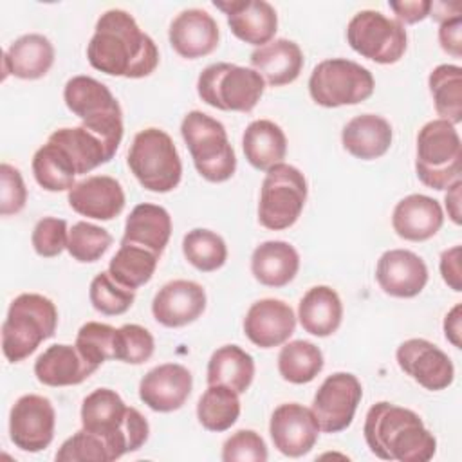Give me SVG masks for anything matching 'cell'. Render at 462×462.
Here are the masks:
<instances>
[{
  "label": "cell",
  "mask_w": 462,
  "mask_h": 462,
  "mask_svg": "<svg viewBox=\"0 0 462 462\" xmlns=\"http://www.w3.org/2000/svg\"><path fill=\"white\" fill-rule=\"evenodd\" d=\"M363 388L359 379L348 372L328 375L318 388L310 411L323 433H339L346 430L361 402Z\"/></svg>",
  "instance_id": "cell-13"
},
{
  "label": "cell",
  "mask_w": 462,
  "mask_h": 462,
  "mask_svg": "<svg viewBox=\"0 0 462 462\" xmlns=\"http://www.w3.org/2000/svg\"><path fill=\"white\" fill-rule=\"evenodd\" d=\"M87 60L96 70L108 76L139 79L157 69L159 51L130 13L108 9L96 23V31L87 45Z\"/></svg>",
  "instance_id": "cell-1"
},
{
  "label": "cell",
  "mask_w": 462,
  "mask_h": 462,
  "mask_svg": "<svg viewBox=\"0 0 462 462\" xmlns=\"http://www.w3.org/2000/svg\"><path fill=\"white\" fill-rule=\"evenodd\" d=\"M206 309V291L191 280H173L159 289L152 301V314L157 323L179 328L193 323Z\"/></svg>",
  "instance_id": "cell-21"
},
{
  "label": "cell",
  "mask_w": 462,
  "mask_h": 462,
  "mask_svg": "<svg viewBox=\"0 0 462 462\" xmlns=\"http://www.w3.org/2000/svg\"><path fill=\"white\" fill-rule=\"evenodd\" d=\"M191 372L179 363H164L152 368L139 383V399L153 411L179 410L189 397Z\"/></svg>",
  "instance_id": "cell-17"
},
{
  "label": "cell",
  "mask_w": 462,
  "mask_h": 462,
  "mask_svg": "<svg viewBox=\"0 0 462 462\" xmlns=\"http://www.w3.org/2000/svg\"><path fill=\"white\" fill-rule=\"evenodd\" d=\"M460 245H453L440 254V274L442 280L455 291H462V271H460Z\"/></svg>",
  "instance_id": "cell-50"
},
{
  "label": "cell",
  "mask_w": 462,
  "mask_h": 462,
  "mask_svg": "<svg viewBox=\"0 0 462 462\" xmlns=\"http://www.w3.org/2000/svg\"><path fill=\"white\" fill-rule=\"evenodd\" d=\"M433 105L440 119L458 125L462 121V69L458 65H439L428 78Z\"/></svg>",
  "instance_id": "cell-37"
},
{
  "label": "cell",
  "mask_w": 462,
  "mask_h": 462,
  "mask_svg": "<svg viewBox=\"0 0 462 462\" xmlns=\"http://www.w3.org/2000/svg\"><path fill=\"white\" fill-rule=\"evenodd\" d=\"M173 51L188 60L211 54L218 45V25L204 9H186L170 23L168 31Z\"/></svg>",
  "instance_id": "cell-22"
},
{
  "label": "cell",
  "mask_w": 462,
  "mask_h": 462,
  "mask_svg": "<svg viewBox=\"0 0 462 462\" xmlns=\"http://www.w3.org/2000/svg\"><path fill=\"white\" fill-rule=\"evenodd\" d=\"M213 5L226 13L231 32L249 43L262 47L273 42L278 29V16L274 7L265 0H215Z\"/></svg>",
  "instance_id": "cell-20"
},
{
  "label": "cell",
  "mask_w": 462,
  "mask_h": 462,
  "mask_svg": "<svg viewBox=\"0 0 462 462\" xmlns=\"http://www.w3.org/2000/svg\"><path fill=\"white\" fill-rule=\"evenodd\" d=\"M67 199L76 213L96 220H112L125 208L121 184L108 175H92L76 182Z\"/></svg>",
  "instance_id": "cell-23"
},
{
  "label": "cell",
  "mask_w": 462,
  "mask_h": 462,
  "mask_svg": "<svg viewBox=\"0 0 462 462\" xmlns=\"http://www.w3.org/2000/svg\"><path fill=\"white\" fill-rule=\"evenodd\" d=\"M54 63V47L49 38L38 32L16 38L4 52L2 69L4 79L13 74L20 79L43 78Z\"/></svg>",
  "instance_id": "cell-26"
},
{
  "label": "cell",
  "mask_w": 462,
  "mask_h": 462,
  "mask_svg": "<svg viewBox=\"0 0 462 462\" xmlns=\"http://www.w3.org/2000/svg\"><path fill=\"white\" fill-rule=\"evenodd\" d=\"M159 254L130 244H121L108 263V273L116 282L128 289H137L148 283L159 263Z\"/></svg>",
  "instance_id": "cell-38"
},
{
  "label": "cell",
  "mask_w": 462,
  "mask_h": 462,
  "mask_svg": "<svg viewBox=\"0 0 462 462\" xmlns=\"http://www.w3.org/2000/svg\"><path fill=\"white\" fill-rule=\"evenodd\" d=\"M395 357L399 368L426 390H444L455 379V366L449 356L428 339H406L399 345Z\"/></svg>",
  "instance_id": "cell-15"
},
{
  "label": "cell",
  "mask_w": 462,
  "mask_h": 462,
  "mask_svg": "<svg viewBox=\"0 0 462 462\" xmlns=\"http://www.w3.org/2000/svg\"><path fill=\"white\" fill-rule=\"evenodd\" d=\"M240 393L224 384H208L197 402V419L209 431L229 430L240 415Z\"/></svg>",
  "instance_id": "cell-36"
},
{
  "label": "cell",
  "mask_w": 462,
  "mask_h": 462,
  "mask_svg": "<svg viewBox=\"0 0 462 462\" xmlns=\"http://www.w3.org/2000/svg\"><path fill=\"white\" fill-rule=\"evenodd\" d=\"M323 370L321 350L303 339H296L282 346L278 354V372L292 384L310 383Z\"/></svg>",
  "instance_id": "cell-39"
},
{
  "label": "cell",
  "mask_w": 462,
  "mask_h": 462,
  "mask_svg": "<svg viewBox=\"0 0 462 462\" xmlns=\"http://www.w3.org/2000/svg\"><path fill=\"white\" fill-rule=\"evenodd\" d=\"M263 88L265 81L254 69L226 61L208 65L197 79L199 97L224 112H251Z\"/></svg>",
  "instance_id": "cell-9"
},
{
  "label": "cell",
  "mask_w": 462,
  "mask_h": 462,
  "mask_svg": "<svg viewBox=\"0 0 462 462\" xmlns=\"http://www.w3.org/2000/svg\"><path fill=\"white\" fill-rule=\"evenodd\" d=\"M363 435L370 451L383 460L428 462L437 451V440L422 419L386 401L370 406Z\"/></svg>",
  "instance_id": "cell-2"
},
{
  "label": "cell",
  "mask_w": 462,
  "mask_h": 462,
  "mask_svg": "<svg viewBox=\"0 0 462 462\" xmlns=\"http://www.w3.org/2000/svg\"><path fill=\"white\" fill-rule=\"evenodd\" d=\"M31 242L34 251L43 256V258H54L58 256L63 249H67L69 242V229L67 222L63 218H54V217H45L36 222Z\"/></svg>",
  "instance_id": "cell-46"
},
{
  "label": "cell",
  "mask_w": 462,
  "mask_h": 462,
  "mask_svg": "<svg viewBox=\"0 0 462 462\" xmlns=\"http://www.w3.org/2000/svg\"><path fill=\"white\" fill-rule=\"evenodd\" d=\"M242 148L253 168L267 171L274 164L283 162L287 153V137L276 123L269 119H256L244 130Z\"/></svg>",
  "instance_id": "cell-33"
},
{
  "label": "cell",
  "mask_w": 462,
  "mask_h": 462,
  "mask_svg": "<svg viewBox=\"0 0 462 462\" xmlns=\"http://www.w3.org/2000/svg\"><path fill=\"white\" fill-rule=\"evenodd\" d=\"M296 328V316L289 303L274 298L254 301L245 318L244 332L247 339L260 348L283 345Z\"/></svg>",
  "instance_id": "cell-19"
},
{
  "label": "cell",
  "mask_w": 462,
  "mask_h": 462,
  "mask_svg": "<svg viewBox=\"0 0 462 462\" xmlns=\"http://www.w3.org/2000/svg\"><path fill=\"white\" fill-rule=\"evenodd\" d=\"M58 327L56 305L43 294L23 292L16 296L2 325V352L7 361L20 363L42 341L54 336Z\"/></svg>",
  "instance_id": "cell-4"
},
{
  "label": "cell",
  "mask_w": 462,
  "mask_h": 462,
  "mask_svg": "<svg viewBox=\"0 0 462 462\" xmlns=\"http://www.w3.org/2000/svg\"><path fill=\"white\" fill-rule=\"evenodd\" d=\"M128 168L139 184L153 193L175 189L182 177V162L171 137L159 128L135 134L128 150Z\"/></svg>",
  "instance_id": "cell-7"
},
{
  "label": "cell",
  "mask_w": 462,
  "mask_h": 462,
  "mask_svg": "<svg viewBox=\"0 0 462 462\" xmlns=\"http://www.w3.org/2000/svg\"><path fill=\"white\" fill-rule=\"evenodd\" d=\"M392 137L390 123L375 114L352 117L341 132L343 148L361 161H374L384 155L392 146Z\"/></svg>",
  "instance_id": "cell-29"
},
{
  "label": "cell",
  "mask_w": 462,
  "mask_h": 462,
  "mask_svg": "<svg viewBox=\"0 0 462 462\" xmlns=\"http://www.w3.org/2000/svg\"><path fill=\"white\" fill-rule=\"evenodd\" d=\"M254 377V359L238 345L217 348L208 361V384H224L244 393Z\"/></svg>",
  "instance_id": "cell-34"
},
{
  "label": "cell",
  "mask_w": 462,
  "mask_h": 462,
  "mask_svg": "<svg viewBox=\"0 0 462 462\" xmlns=\"http://www.w3.org/2000/svg\"><path fill=\"white\" fill-rule=\"evenodd\" d=\"M54 406L43 395H22L11 408L9 439L22 451L38 453L45 449L54 439Z\"/></svg>",
  "instance_id": "cell-14"
},
{
  "label": "cell",
  "mask_w": 462,
  "mask_h": 462,
  "mask_svg": "<svg viewBox=\"0 0 462 462\" xmlns=\"http://www.w3.org/2000/svg\"><path fill=\"white\" fill-rule=\"evenodd\" d=\"M49 141L60 144L69 153L78 175L92 171L116 155V150L106 141L83 125L58 128L49 135Z\"/></svg>",
  "instance_id": "cell-31"
},
{
  "label": "cell",
  "mask_w": 462,
  "mask_h": 462,
  "mask_svg": "<svg viewBox=\"0 0 462 462\" xmlns=\"http://www.w3.org/2000/svg\"><path fill=\"white\" fill-rule=\"evenodd\" d=\"M269 433L274 448L282 455L296 458L314 448L319 437V426L310 408L298 402H285L273 411Z\"/></svg>",
  "instance_id": "cell-16"
},
{
  "label": "cell",
  "mask_w": 462,
  "mask_h": 462,
  "mask_svg": "<svg viewBox=\"0 0 462 462\" xmlns=\"http://www.w3.org/2000/svg\"><path fill=\"white\" fill-rule=\"evenodd\" d=\"M462 144L460 135L446 119L428 121L417 134L415 171L422 184L433 189H448L460 180Z\"/></svg>",
  "instance_id": "cell-6"
},
{
  "label": "cell",
  "mask_w": 462,
  "mask_h": 462,
  "mask_svg": "<svg viewBox=\"0 0 462 462\" xmlns=\"http://www.w3.org/2000/svg\"><path fill=\"white\" fill-rule=\"evenodd\" d=\"M224 462H265L267 446L254 430H238L222 446Z\"/></svg>",
  "instance_id": "cell-47"
},
{
  "label": "cell",
  "mask_w": 462,
  "mask_h": 462,
  "mask_svg": "<svg viewBox=\"0 0 462 462\" xmlns=\"http://www.w3.org/2000/svg\"><path fill=\"white\" fill-rule=\"evenodd\" d=\"M253 69L271 87L292 83L303 69V52L300 45L287 38L273 40L251 52Z\"/></svg>",
  "instance_id": "cell-27"
},
{
  "label": "cell",
  "mask_w": 462,
  "mask_h": 462,
  "mask_svg": "<svg viewBox=\"0 0 462 462\" xmlns=\"http://www.w3.org/2000/svg\"><path fill=\"white\" fill-rule=\"evenodd\" d=\"M63 99L83 126L117 152L123 139V112L106 85L90 76H74L65 83Z\"/></svg>",
  "instance_id": "cell-8"
},
{
  "label": "cell",
  "mask_w": 462,
  "mask_h": 462,
  "mask_svg": "<svg viewBox=\"0 0 462 462\" xmlns=\"http://www.w3.org/2000/svg\"><path fill=\"white\" fill-rule=\"evenodd\" d=\"M390 9L397 14V22L404 23H417L430 16L431 2L430 0H401L390 2Z\"/></svg>",
  "instance_id": "cell-51"
},
{
  "label": "cell",
  "mask_w": 462,
  "mask_h": 462,
  "mask_svg": "<svg viewBox=\"0 0 462 462\" xmlns=\"http://www.w3.org/2000/svg\"><path fill=\"white\" fill-rule=\"evenodd\" d=\"M88 298L97 312L105 316H119L132 307L135 300V291L121 285L112 278L108 271H105L94 276V280L90 282Z\"/></svg>",
  "instance_id": "cell-41"
},
{
  "label": "cell",
  "mask_w": 462,
  "mask_h": 462,
  "mask_svg": "<svg viewBox=\"0 0 462 462\" xmlns=\"http://www.w3.org/2000/svg\"><path fill=\"white\" fill-rule=\"evenodd\" d=\"M81 428L101 437L114 460L137 451L150 433L148 420L141 411L126 406L121 395L110 388H97L83 399Z\"/></svg>",
  "instance_id": "cell-3"
},
{
  "label": "cell",
  "mask_w": 462,
  "mask_h": 462,
  "mask_svg": "<svg viewBox=\"0 0 462 462\" xmlns=\"http://www.w3.org/2000/svg\"><path fill=\"white\" fill-rule=\"evenodd\" d=\"M300 269L298 251L283 240L262 242L251 254V273L267 287H283L294 280Z\"/></svg>",
  "instance_id": "cell-30"
},
{
  "label": "cell",
  "mask_w": 462,
  "mask_h": 462,
  "mask_svg": "<svg viewBox=\"0 0 462 462\" xmlns=\"http://www.w3.org/2000/svg\"><path fill=\"white\" fill-rule=\"evenodd\" d=\"M116 330L117 328H114L112 325L88 321L78 330L74 345L87 361L99 366L105 361L114 359Z\"/></svg>",
  "instance_id": "cell-43"
},
{
  "label": "cell",
  "mask_w": 462,
  "mask_h": 462,
  "mask_svg": "<svg viewBox=\"0 0 462 462\" xmlns=\"http://www.w3.org/2000/svg\"><path fill=\"white\" fill-rule=\"evenodd\" d=\"M375 81L372 72L346 58L319 61L309 78L312 101L325 108L357 105L374 94Z\"/></svg>",
  "instance_id": "cell-10"
},
{
  "label": "cell",
  "mask_w": 462,
  "mask_h": 462,
  "mask_svg": "<svg viewBox=\"0 0 462 462\" xmlns=\"http://www.w3.org/2000/svg\"><path fill=\"white\" fill-rule=\"evenodd\" d=\"M346 42L363 58L390 65L404 56L408 36L401 22L388 18L379 11L365 9L354 14L348 22Z\"/></svg>",
  "instance_id": "cell-12"
},
{
  "label": "cell",
  "mask_w": 462,
  "mask_h": 462,
  "mask_svg": "<svg viewBox=\"0 0 462 462\" xmlns=\"http://www.w3.org/2000/svg\"><path fill=\"white\" fill-rule=\"evenodd\" d=\"M171 236V217L157 204H137L125 222L121 244L139 245L155 254H162Z\"/></svg>",
  "instance_id": "cell-28"
},
{
  "label": "cell",
  "mask_w": 462,
  "mask_h": 462,
  "mask_svg": "<svg viewBox=\"0 0 462 462\" xmlns=\"http://www.w3.org/2000/svg\"><path fill=\"white\" fill-rule=\"evenodd\" d=\"M0 215H16L25 208L27 188L20 175V170L2 162L0 164Z\"/></svg>",
  "instance_id": "cell-48"
},
{
  "label": "cell",
  "mask_w": 462,
  "mask_h": 462,
  "mask_svg": "<svg viewBox=\"0 0 462 462\" xmlns=\"http://www.w3.org/2000/svg\"><path fill=\"white\" fill-rule=\"evenodd\" d=\"M301 328L312 336L327 337L334 334L343 319V303L339 294L328 285L309 289L298 305Z\"/></svg>",
  "instance_id": "cell-32"
},
{
  "label": "cell",
  "mask_w": 462,
  "mask_h": 462,
  "mask_svg": "<svg viewBox=\"0 0 462 462\" xmlns=\"http://www.w3.org/2000/svg\"><path fill=\"white\" fill-rule=\"evenodd\" d=\"M182 139L191 153L197 171L209 182H224L236 170V155L220 121L191 110L180 123Z\"/></svg>",
  "instance_id": "cell-5"
},
{
  "label": "cell",
  "mask_w": 462,
  "mask_h": 462,
  "mask_svg": "<svg viewBox=\"0 0 462 462\" xmlns=\"http://www.w3.org/2000/svg\"><path fill=\"white\" fill-rule=\"evenodd\" d=\"M58 462H112V453L105 440L81 428L69 437L56 451Z\"/></svg>",
  "instance_id": "cell-45"
},
{
  "label": "cell",
  "mask_w": 462,
  "mask_h": 462,
  "mask_svg": "<svg viewBox=\"0 0 462 462\" xmlns=\"http://www.w3.org/2000/svg\"><path fill=\"white\" fill-rule=\"evenodd\" d=\"M32 173L36 182L47 191H69L76 184L78 175L69 153L49 139L32 157Z\"/></svg>",
  "instance_id": "cell-35"
},
{
  "label": "cell",
  "mask_w": 462,
  "mask_h": 462,
  "mask_svg": "<svg viewBox=\"0 0 462 462\" xmlns=\"http://www.w3.org/2000/svg\"><path fill=\"white\" fill-rule=\"evenodd\" d=\"M307 200L305 175L291 164L280 162L267 170L258 202V220L271 231L296 224Z\"/></svg>",
  "instance_id": "cell-11"
},
{
  "label": "cell",
  "mask_w": 462,
  "mask_h": 462,
  "mask_svg": "<svg viewBox=\"0 0 462 462\" xmlns=\"http://www.w3.org/2000/svg\"><path fill=\"white\" fill-rule=\"evenodd\" d=\"M439 42L448 54L455 58L462 56V16H453L440 22Z\"/></svg>",
  "instance_id": "cell-49"
},
{
  "label": "cell",
  "mask_w": 462,
  "mask_h": 462,
  "mask_svg": "<svg viewBox=\"0 0 462 462\" xmlns=\"http://www.w3.org/2000/svg\"><path fill=\"white\" fill-rule=\"evenodd\" d=\"M182 253L186 260L202 273L220 269L227 260V245L220 235L209 229H191L182 238Z\"/></svg>",
  "instance_id": "cell-40"
},
{
  "label": "cell",
  "mask_w": 462,
  "mask_h": 462,
  "mask_svg": "<svg viewBox=\"0 0 462 462\" xmlns=\"http://www.w3.org/2000/svg\"><path fill=\"white\" fill-rule=\"evenodd\" d=\"M444 336L446 339L457 346V348H462V341H460V336H462V305L457 303L444 318Z\"/></svg>",
  "instance_id": "cell-52"
},
{
  "label": "cell",
  "mask_w": 462,
  "mask_h": 462,
  "mask_svg": "<svg viewBox=\"0 0 462 462\" xmlns=\"http://www.w3.org/2000/svg\"><path fill=\"white\" fill-rule=\"evenodd\" d=\"M444 213L439 200L413 193L401 199L392 213V226L397 236L410 242H424L439 233Z\"/></svg>",
  "instance_id": "cell-24"
},
{
  "label": "cell",
  "mask_w": 462,
  "mask_h": 462,
  "mask_svg": "<svg viewBox=\"0 0 462 462\" xmlns=\"http://www.w3.org/2000/svg\"><path fill=\"white\" fill-rule=\"evenodd\" d=\"M460 188H462V180L453 182L448 188V193H446V199H444L448 215L455 224H460Z\"/></svg>",
  "instance_id": "cell-53"
},
{
  "label": "cell",
  "mask_w": 462,
  "mask_h": 462,
  "mask_svg": "<svg viewBox=\"0 0 462 462\" xmlns=\"http://www.w3.org/2000/svg\"><path fill=\"white\" fill-rule=\"evenodd\" d=\"M375 280L393 298H413L428 283V267L413 251L390 249L377 260Z\"/></svg>",
  "instance_id": "cell-18"
},
{
  "label": "cell",
  "mask_w": 462,
  "mask_h": 462,
  "mask_svg": "<svg viewBox=\"0 0 462 462\" xmlns=\"http://www.w3.org/2000/svg\"><path fill=\"white\" fill-rule=\"evenodd\" d=\"M153 350V336L144 327L126 323L116 330L114 359L128 365H143L152 357Z\"/></svg>",
  "instance_id": "cell-44"
},
{
  "label": "cell",
  "mask_w": 462,
  "mask_h": 462,
  "mask_svg": "<svg viewBox=\"0 0 462 462\" xmlns=\"http://www.w3.org/2000/svg\"><path fill=\"white\" fill-rule=\"evenodd\" d=\"M99 366L87 361L76 345L56 343L43 350L34 361V375L47 386H72L88 379Z\"/></svg>",
  "instance_id": "cell-25"
},
{
  "label": "cell",
  "mask_w": 462,
  "mask_h": 462,
  "mask_svg": "<svg viewBox=\"0 0 462 462\" xmlns=\"http://www.w3.org/2000/svg\"><path fill=\"white\" fill-rule=\"evenodd\" d=\"M110 245H112L110 233L96 224L81 220L69 229L67 251L74 260L81 263H90L99 260L108 251Z\"/></svg>",
  "instance_id": "cell-42"
}]
</instances>
